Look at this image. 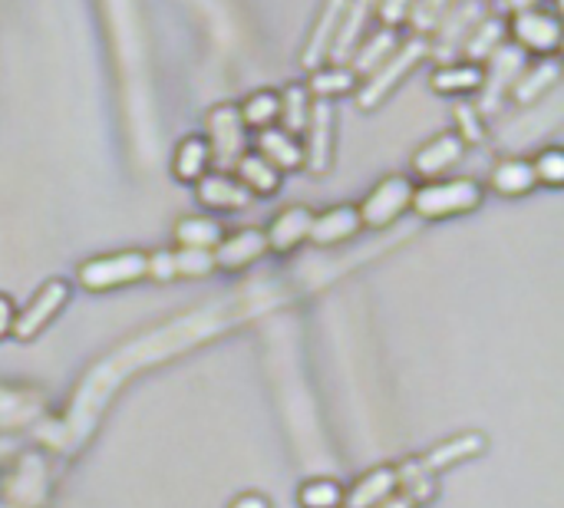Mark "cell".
Wrapping results in <instances>:
<instances>
[{
	"instance_id": "cell-7",
	"label": "cell",
	"mask_w": 564,
	"mask_h": 508,
	"mask_svg": "<svg viewBox=\"0 0 564 508\" xmlns=\"http://www.w3.org/2000/svg\"><path fill=\"white\" fill-rule=\"evenodd\" d=\"M506 36L516 40V46H522L525 53H539V56H555L562 50V20L558 10H542V7H529V10H516Z\"/></svg>"
},
{
	"instance_id": "cell-38",
	"label": "cell",
	"mask_w": 564,
	"mask_h": 508,
	"mask_svg": "<svg viewBox=\"0 0 564 508\" xmlns=\"http://www.w3.org/2000/svg\"><path fill=\"white\" fill-rule=\"evenodd\" d=\"M145 261H149V271H145V278L149 281H155V284H165V281H175V255L172 251H152V255H145Z\"/></svg>"
},
{
	"instance_id": "cell-16",
	"label": "cell",
	"mask_w": 564,
	"mask_h": 508,
	"mask_svg": "<svg viewBox=\"0 0 564 508\" xmlns=\"http://www.w3.org/2000/svg\"><path fill=\"white\" fill-rule=\"evenodd\" d=\"M360 228H364V221H360L357 205H334V208L314 215V225H311V238L307 241H314L321 248H330V245L350 241Z\"/></svg>"
},
{
	"instance_id": "cell-23",
	"label": "cell",
	"mask_w": 564,
	"mask_h": 508,
	"mask_svg": "<svg viewBox=\"0 0 564 508\" xmlns=\"http://www.w3.org/2000/svg\"><path fill=\"white\" fill-rule=\"evenodd\" d=\"M235 179L254 195V198H264V195H274L281 188V175L261 152H245L238 162H235Z\"/></svg>"
},
{
	"instance_id": "cell-4",
	"label": "cell",
	"mask_w": 564,
	"mask_h": 508,
	"mask_svg": "<svg viewBox=\"0 0 564 508\" xmlns=\"http://www.w3.org/2000/svg\"><path fill=\"white\" fill-rule=\"evenodd\" d=\"M69 284L63 281V278H50V281H43L36 291H33V298L13 314V337L17 341H33V337H40L59 314H63V307L69 304Z\"/></svg>"
},
{
	"instance_id": "cell-15",
	"label": "cell",
	"mask_w": 564,
	"mask_h": 508,
	"mask_svg": "<svg viewBox=\"0 0 564 508\" xmlns=\"http://www.w3.org/2000/svg\"><path fill=\"white\" fill-rule=\"evenodd\" d=\"M311 225H314V212L304 205H291L284 212L274 215V221L268 225L264 238H268V251L288 255L294 248H301L311 238Z\"/></svg>"
},
{
	"instance_id": "cell-9",
	"label": "cell",
	"mask_w": 564,
	"mask_h": 508,
	"mask_svg": "<svg viewBox=\"0 0 564 508\" xmlns=\"http://www.w3.org/2000/svg\"><path fill=\"white\" fill-rule=\"evenodd\" d=\"M522 69H525V50L516 46V43H502L489 56V69H486V79H482V89H479V93H486L482 96V106H479L482 116H489V112L499 109L502 96L512 89V83H516V76Z\"/></svg>"
},
{
	"instance_id": "cell-30",
	"label": "cell",
	"mask_w": 564,
	"mask_h": 508,
	"mask_svg": "<svg viewBox=\"0 0 564 508\" xmlns=\"http://www.w3.org/2000/svg\"><path fill=\"white\" fill-rule=\"evenodd\" d=\"M502 43H506V23L496 20V17H489V20H479V23L469 30V36L463 40V50H466V56H469L473 63H482V60H489Z\"/></svg>"
},
{
	"instance_id": "cell-2",
	"label": "cell",
	"mask_w": 564,
	"mask_h": 508,
	"mask_svg": "<svg viewBox=\"0 0 564 508\" xmlns=\"http://www.w3.org/2000/svg\"><path fill=\"white\" fill-rule=\"evenodd\" d=\"M426 56H430V40H426L423 33H416L413 40L400 43V46H397V50H393V53L364 79V86L354 89L357 106H360V109H377V106L403 83V76H410Z\"/></svg>"
},
{
	"instance_id": "cell-19",
	"label": "cell",
	"mask_w": 564,
	"mask_h": 508,
	"mask_svg": "<svg viewBox=\"0 0 564 508\" xmlns=\"http://www.w3.org/2000/svg\"><path fill=\"white\" fill-rule=\"evenodd\" d=\"M258 152L278 169V172H301L304 169V142L281 126L258 132Z\"/></svg>"
},
{
	"instance_id": "cell-24",
	"label": "cell",
	"mask_w": 564,
	"mask_h": 508,
	"mask_svg": "<svg viewBox=\"0 0 564 508\" xmlns=\"http://www.w3.org/2000/svg\"><path fill=\"white\" fill-rule=\"evenodd\" d=\"M205 172H212V145L205 136H185L172 159V175L185 185H195Z\"/></svg>"
},
{
	"instance_id": "cell-26",
	"label": "cell",
	"mask_w": 564,
	"mask_h": 508,
	"mask_svg": "<svg viewBox=\"0 0 564 508\" xmlns=\"http://www.w3.org/2000/svg\"><path fill=\"white\" fill-rule=\"evenodd\" d=\"M489 185H492V192H499L506 198H522L539 185V179H535V169L529 159H502L492 169Z\"/></svg>"
},
{
	"instance_id": "cell-34",
	"label": "cell",
	"mask_w": 564,
	"mask_h": 508,
	"mask_svg": "<svg viewBox=\"0 0 564 508\" xmlns=\"http://www.w3.org/2000/svg\"><path fill=\"white\" fill-rule=\"evenodd\" d=\"M532 169H535L539 185H545V188H564V152L558 145L542 149L532 159Z\"/></svg>"
},
{
	"instance_id": "cell-42",
	"label": "cell",
	"mask_w": 564,
	"mask_h": 508,
	"mask_svg": "<svg viewBox=\"0 0 564 508\" xmlns=\"http://www.w3.org/2000/svg\"><path fill=\"white\" fill-rule=\"evenodd\" d=\"M509 3V10L516 13V10H529V7H539L542 0H506Z\"/></svg>"
},
{
	"instance_id": "cell-8",
	"label": "cell",
	"mask_w": 564,
	"mask_h": 508,
	"mask_svg": "<svg viewBox=\"0 0 564 508\" xmlns=\"http://www.w3.org/2000/svg\"><path fill=\"white\" fill-rule=\"evenodd\" d=\"M482 450H486V436L482 433H463V436H453V440L440 443L426 456L400 466V473L403 476H433L436 479L440 473H446V469H453V466H459L466 460H476Z\"/></svg>"
},
{
	"instance_id": "cell-21",
	"label": "cell",
	"mask_w": 564,
	"mask_h": 508,
	"mask_svg": "<svg viewBox=\"0 0 564 508\" xmlns=\"http://www.w3.org/2000/svg\"><path fill=\"white\" fill-rule=\"evenodd\" d=\"M558 76H562L558 60H542V63L522 69V73L516 76L509 96H512V102H519V106H532V102H539L545 93H552V86L558 83Z\"/></svg>"
},
{
	"instance_id": "cell-12",
	"label": "cell",
	"mask_w": 564,
	"mask_h": 508,
	"mask_svg": "<svg viewBox=\"0 0 564 508\" xmlns=\"http://www.w3.org/2000/svg\"><path fill=\"white\" fill-rule=\"evenodd\" d=\"M195 195L205 208L212 212H221V215H231V212H245L254 195L235 179V172H205L198 182H195Z\"/></svg>"
},
{
	"instance_id": "cell-18",
	"label": "cell",
	"mask_w": 564,
	"mask_h": 508,
	"mask_svg": "<svg viewBox=\"0 0 564 508\" xmlns=\"http://www.w3.org/2000/svg\"><path fill=\"white\" fill-rule=\"evenodd\" d=\"M400 489V469L397 466H377L364 479L354 483V489H344V506L340 508H373L387 496Z\"/></svg>"
},
{
	"instance_id": "cell-11",
	"label": "cell",
	"mask_w": 564,
	"mask_h": 508,
	"mask_svg": "<svg viewBox=\"0 0 564 508\" xmlns=\"http://www.w3.org/2000/svg\"><path fill=\"white\" fill-rule=\"evenodd\" d=\"M268 255V238L261 228H241L235 235H221V241L212 248L215 258V271H245L251 264H258Z\"/></svg>"
},
{
	"instance_id": "cell-31",
	"label": "cell",
	"mask_w": 564,
	"mask_h": 508,
	"mask_svg": "<svg viewBox=\"0 0 564 508\" xmlns=\"http://www.w3.org/2000/svg\"><path fill=\"white\" fill-rule=\"evenodd\" d=\"M278 109H281L278 93H274V89H258V93H251V96L238 106V116H241L245 129L261 132V129L278 126Z\"/></svg>"
},
{
	"instance_id": "cell-13",
	"label": "cell",
	"mask_w": 564,
	"mask_h": 508,
	"mask_svg": "<svg viewBox=\"0 0 564 508\" xmlns=\"http://www.w3.org/2000/svg\"><path fill=\"white\" fill-rule=\"evenodd\" d=\"M466 155V142L459 132H440L433 136L426 145H420V152L413 155V172L420 179H443V172L456 169Z\"/></svg>"
},
{
	"instance_id": "cell-1",
	"label": "cell",
	"mask_w": 564,
	"mask_h": 508,
	"mask_svg": "<svg viewBox=\"0 0 564 508\" xmlns=\"http://www.w3.org/2000/svg\"><path fill=\"white\" fill-rule=\"evenodd\" d=\"M486 188L463 175V179H430L426 185L413 188V202L410 208L423 218V221H443V218H459L469 215L482 205Z\"/></svg>"
},
{
	"instance_id": "cell-22",
	"label": "cell",
	"mask_w": 564,
	"mask_h": 508,
	"mask_svg": "<svg viewBox=\"0 0 564 508\" xmlns=\"http://www.w3.org/2000/svg\"><path fill=\"white\" fill-rule=\"evenodd\" d=\"M486 79V69L473 60H459V63H446L433 73L430 86L443 96H469L479 93Z\"/></svg>"
},
{
	"instance_id": "cell-17",
	"label": "cell",
	"mask_w": 564,
	"mask_h": 508,
	"mask_svg": "<svg viewBox=\"0 0 564 508\" xmlns=\"http://www.w3.org/2000/svg\"><path fill=\"white\" fill-rule=\"evenodd\" d=\"M482 0H463V7L446 10V17L440 20V43H430V50H436L443 60H449L456 50H463V40L469 36V30L482 20Z\"/></svg>"
},
{
	"instance_id": "cell-10",
	"label": "cell",
	"mask_w": 564,
	"mask_h": 508,
	"mask_svg": "<svg viewBox=\"0 0 564 508\" xmlns=\"http://www.w3.org/2000/svg\"><path fill=\"white\" fill-rule=\"evenodd\" d=\"M330 155H334V109L330 99H314L304 129V165L314 175H324L330 169Z\"/></svg>"
},
{
	"instance_id": "cell-40",
	"label": "cell",
	"mask_w": 564,
	"mask_h": 508,
	"mask_svg": "<svg viewBox=\"0 0 564 508\" xmlns=\"http://www.w3.org/2000/svg\"><path fill=\"white\" fill-rule=\"evenodd\" d=\"M373 508H420V502H416L406 489H397L393 496H387L380 506H373Z\"/></svg>"
},
{
	"instance_id": "cell-35",
	"label": "cell",
	"mask_w": 564,
	"mask_h": 508,
	"mask_svg": "<svg viewBox=\"0 0 564 508\" xmlns=\"http://www.w3.org/2000/svg\"><path fill=\"white\" fill-rule=\"evenodd\" d=\"M453 116H456V126H459V136H463L466 145H479V142L486 139V119H482L479 106L459 102V106L453 109Z\"/></svg>"
},
{
	"instance_id": "cell-33",
	"label": "cell",
	"mask_w": 564,
	"mask_h": 508,
	"mask_svg": "<svg viewBox=\"0 0 564 508\" xmlns=\"http://www.w3.org/2000/svg\"><path fill=\"white\" fill-rule=\"evenodd\" d=\"M172 255H175V278L192 281V278H208V274H215V258H212V251H205V248H178V251H172Z\"/></svg>"
},
{
	"instance_id": "cell-28",
	"label": "cell",
	"mask_w": 564,
	"mask_h": 508,
	"mask_svg": "<svg viewBox=\"0 0 564 508\" xmlns=\"http://www.w3.org/2000/svg\"><path fill=\"white\" fill-rule=\"evenodd\" d=\"M314 99H337V96H350L357 89V73L347 63H330V66H317L311 69V83H307Z\"/></svg>"
},
{
	"instance_id": "cell-27",
	"label": "cell",
	"mask_w": 564,
	"mask_h": 508,
	"mask_svg": "<svg viewBox=\"0 0 564 508\" xmlns=\"http://www.w3.org/2000/svg\"><path fill=\"white\" fill-rule=\"evenodd\" d=\"M400 46V40H397V30H390V26H380V33H373L370 40H360L357 43V50L350 53V60H347V66L357 73V76H370L393 50Z\"/></svg>"
},
{
	"instance_id": "cell-5",
	"label": "cell",
	"mask_w": 564,
	"mask_h": 508,
	"mask_svg": "<svg viewBox=\"0 0 564 508\" xmlns=\"http://www.w3.org/2000/svg\"><path fill=\"white\" fill-rule=\"evenodd\" d=\"M205 139L212 145V165H218V172H231L235 162L248 152V129L238 116V106L221 102L208 109Z\"/></svg>"
},
{
	"instance_id": "cell-36",
	"label": "cell",
	"mask_w": 564,
	"mask_h": 508,
	"mask_svg": "<svg viewBox=\"0 0 564 508\" xmlns=\"http://www.w3.org/2000/svg\"><path fill=\"white\" fill-rule=\"evenodd\" d=\"M446 10H449V0H413L406 20H410L420 33H430V30L440 26V20L446 17Z\"/></svg>"
},
{
	"instance_id": "cell-29",
	"label": "cell",
	"mask_w": 564,
	"mask_h": 508,
	"mask_svg": "<svg viewBox=\"0 0 564 508\" xmlns=\"http://www.w3.org/2000/svg\"><path fill=\"white\" fill-rule=\"evenodd\" d=\"M221 225L208 215H185L178 225H175V245L178 248H205L212 251L218 241H221Z\"/></svg>"
},
{
	"instance_id": "cell-20",
	"label": "cell",
	"mask_w": 564,
	"mask_h": 508,
	"mask_svg": "<svg viewBox=\"0 0 564 508\" xmlns=\"http://www.w3.org/2000/svg\"><path fill=\"white\" fill-rule=\"evenodd\" d=\"M370 13H373V0H347V10L340 17V26H337V36H334L327 63H347L350 60V53L364 40Z\"/></svg>"
},
{
	"instance_id": "cell-41",
	"label": "cell",
	"mask_w": 564,
	"mask_h": 508,
	"mask_svg": "<svg viewBox=\"0 0 564 508\" xmlns=\"http://www.w3.org/2000/svg\"><path fill=\"white\" fill-rule=\"evenodd\" d=\"M228 508H271V502L261 493H245V496H238Z\"/></svg>"
},
{
	"instance_id": "cell-43",
	"label": "cell",
	"mask_w": 564,
	"mask_h": 508,
	"mask_svg": "<svg viewBox=\"0 0 564 508\" xmlns=\"http://www.w3.org/2000/svg\"><path fill=\"white\" fill-rule=\"evenodd\" d=\"M555 3H562V0H555Z\"/></svg>"
},
{
	"instance_id": "cell-6",
	"label": "cell",
	"mask_w": 564,
	"mask_h": 508,
	"mask_svg": "<svg viewBox=\"0 0 564 508\" xmlns=\"http://www.w3.org/2000/svg\"><path fill=\"white\" fill-rule=\"evenodd\" d=\"M413 188H416V185H413L406 175H387L383 182H377V185L367 192V198L357 205L364 228L383 231V228H390L393 221H400V218L410 212Z\"/></svg>"
},
{
	"instance_id": "cell-32",
	"label": "cell",
	"mask_w": 564,
	"mask_h": 508,
	"mask_svg": "<svg viewBox=\"0 0 564 508\" xmlns=\"http://www.w3.org/2000/svg\"><path fill=\"white\" fill-rule=\"evenodd\" d=\"M301 508H340L344 506V486L334 479H311L297 493Z\"/></svg>"
},
{
	"instance_id": "cell-3",
	"label": "cell",
	"mask_w": 564,
	"mask_h": 508,
	"mask_svg": "<svg viewBox=\"0 0 564 508\" xmlns=\"http://www.w3.org/2000/svg\"><path fill=\"white\" fill-rule=\"evenodd\" d=\"M145 271H149L145 251H116V255H99V258L83 261L76 271V281L89 294H106V291L145 281Z\"/></svg>"
},
{
	"instance_id": "cell-25",
	"label": "cell",
	"mask_w": 564,
	"mask_h": 508,
	"mask_svg": "<svg viewBox=\"0 0 564 508\" xmlns=\"http://www.w3.org/2000/svg\"><path fill=\"white\" fill-rule=\"evenodd\" d=\"M278 126L291 136H304L307 129V119H311V109H314V96L304 83H288L281 93H278Z\"/></svg>"
},
{
	"instance_id": "cell-37",
	"label": "cell",
	"mask_w": 564,
	"mask_h": 508,
	"mask_svg": "<svg viewBox=\"0 0 564 508\" xmlns=\"http://www.w3.org/2000/svg\"><path fill=\"white\" fill-rule=\"evenodd\" d=\"M413 0H373V13L380 17V26L397 30L400 23H406Z\"/></svg>"
},
{
	"instance_id": "cell-39",
	"label": "cell",
	"mask_w": 564,
	"mask_h": 508,
	"mask_svg": "<svg viewBox=\"0 0 564 508\" xmlns=\"http://www.w3.org/2000/svg\"><path fill=\"white\" fill-rule=\"evenodd\" d=\"M13 301L7 298V294H0V341H7L10 337V331H13Z\"/></svg>"
},
{
	"instance_id": "cell-14",
	"label": "cell",
	"mask_w": 564,
	"mask_h": 508,
	"mask_svg": "<svg viewBox=\"0 0 564 508\" xmlns=\"http://www.w3.org/2000/svg\"><path fill=\"white\" fill-rule=\"evenodd\" d=\"M344 10H347V0H324V7L317 13V23H314L311 36L304 40V50H301V66L304 69H317V66L327 63Z\"/></svg>"
}]
</instances>
